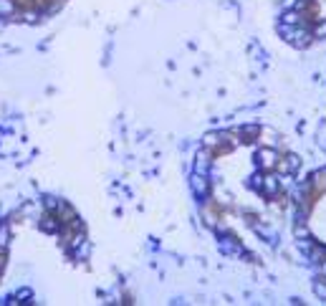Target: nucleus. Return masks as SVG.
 Listing matches in <instances>:
<instances>
[{"mask_svg":"<svg viewBox=\"0 0 326 306\" xmlns=\"http://www.w3.org/2000/svg\"><path fill=\"white\" fill-rule=\"evenodd\" d=\"M258 159H261V167H263V170H271V167L278 165V154H276V150H271V147H263V150L258 152Z\"/></svg>","mask_w":326,"mask_h":306,"instance_id":"nucleus-1","label":"nucleus"},{"mask_svg":"<svg viewBox=\"0 0 326 306\" xmlns=\"http://www.w3.org/2000/svg\"><path fill=\"white\" fill-rule=\"evenodd\" d=\"M207 187H210V185H207V177L202 172L192 175V193H195L197 197H207Z\"/></svg>","mask_w":326,"mask_h":306,"instance_id":"nucleus-2","label":"nucleus"},{"mask_svg":"<svg viewBox=\"0 0 326 306\" xmlns=\"http://www.w3.org/2000/svg\"><path fill=\"white\" fill-rule=\"evenodd\" d=\"M299 167H301V159L296 154H288L286 159H278V170L281 172H296Z\"/></svg>","mask_w":326,"mask_h":306,"instance_id":"nucleus-3","label":"nucleus"},{"mask_svg":"<svg viewBox=\"0 0 326 306\" xmlns=\"http://www.w3.org/2000/svg\"><path fill=\"white\" fill-rule=\"evenodd\" d=\"M261 187H263L265 195H276L281 185H278V177H263V185Z\"/></svg>","mask_w":326,"mask_h":306,"instance_id":"nucleus-4","label":"nucleus"},{"mask_svg":"<svg viewBox=\"0 0 326 306\" xmlns=\"http://www.w3.org/2000/svg\"><path fill=\"white\" fill-rule=\"evenodd\" d=\"M223 139H225V134L207 132V134H205V139H202V144H205V147H220V144H223Z\"/></svg>","mask_w":326,"mask_h":306,"instance_id":"nucleus-5","label":"nucleus"},{"mask_svg":"<svg viewBox=\"0 0 326 306\" xmlns=\"http://www.w3.org/2000/svg\"><path fill=\"white\" fill-rule=\"evenodd\" d=\"M8 243H10V228L8 225H0V251H8Z\"/></svg>","mask_w":326,"mask_h":306,"instance_id":"nucleus-6","label":"nucleus"},{"mask_svg":"<svg viewBox=\"0 0 326 306\" xmlns=\"http://www.w3.org/2000/svg\"><path fill=\"white\" fill-rule=\"evenodd\" d=\"M41 228L46 230V233H56V230H58V218L53 220L51 215H46V218H43V220H41Z\"/></svg>","mask_w":326,"mask_h":306,"instance_id":"nucleus-7","label":"nucleus"},{"mask_svg":"<svg viewBox=\"0 0 326 306\" xmlns=\"http://www.w3.org/2000/svg\"><path fill=\"white\" fill-rule=\"evenodd\" d=\"M13 13H16V3H13V0H0V16H13Z\"/></svg>","mask_w":326,"mask_h":306,"instance_id":"nucleus-8","label":"nucleus"},{"mask_svg":"<svg viewBox=\"0 0 326 306\" xmlns=\"http://www.w3.org/2000/svg\"><path fill=\"white\" fill-rule=\"evenodd\" d=\"M283 23L286 25H299V13H296V10H286L283 13Z\"/></svg>","mask_w":326,"mask_h":306,"instance_id":"nucleus-9","label":"nucleus"},{"mask_svg":"<svg viewBox=\"0 0 326 306\" xmlns=\"http://www.w3.org/2000/svg\"><path fill=\"white\" fill-rule=\"evenodd\" d=\"M314 36H316V38H326V21H321V23L314 28Z\"/></svg>","mask_w":326,"mask_h":306,"instance_id":"nucleus-10","label":"nucleus"},{"mask_svg":"<svg viewBox=\"0 0 326 306\" xmlns=\"http://www.w3.org/2000/svg\"><path fill=\"white\" fill-rule=\"evenodd\" d=\"M33 294H31V291H28V288H23V291H18V294H16V301H25V299H31Z\"/></svg>","mask_w":326,"mask_h":306,"instance_id":"nucleus-11","label":"nucleus"},{"mask_svg":"<svg viewBox=\"0 0 326 306\" xmlns=\"http://www.w3.org/2000/svg\"><path fill=\"white\" fill-rule=\"evenodd\" d=\"M316 294H319V296H324V299H326V286H324V284H321V281H319V284H316Z\"/></svg>","mask_w":326,"mask_h":306,"instance_id":"nucleus-12","label":"nucleus"},{"mask_svg":"<svg viewBox=\"0 0 326 306\" xmlns=\"http://www.w3.org/2000/svg\"><path fill=\"white\" fill-rule=\"evenodd\" d=\"M296 236H299V238H306V236H308V230H306L304 225H299V228H296Z\"/></svg>","mask_w":326,"mask_h":306,"instance_id":"nucleus-13","label":"nucleus"}]
</instances>
